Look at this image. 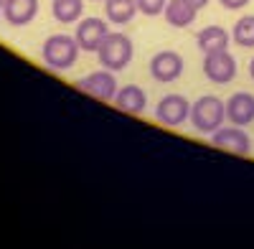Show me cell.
Returning <instances> with one entry per match:
<instances>
[{"label": "cell", "mask_w": 254, "mask_h": 249, "mask_svg": "<svg viewBox=\"0 0 254 249\" xmlns=\"http://www.w3.org/2000/svg\"><path fill=\"white\" fill-rule=\"evenodd\" d=\"M190 127L201 135H214L226 122V99L216 94H203L190 105Z\"/></svg>", "instance_id": "6da1fadb"}, {"label": "cell", "mask_w": 254, "mask_h": 249, "mask_svg": "<svg viewBox=\"0 0 254 249\" xmlns=\"http://www.w3.org/2000/svg\"><path fill=\"white\" fill-rule=\"evenodd\" d=\"M79 44L76 38L69 33H54L44 41V49H41V56H44V64L51 71H69L76 59H79Z\"/></svg>", "instance_id": "7a4b0ae2"}, {"label": "cell", "mask_w": 254, "mask_h": 249, "mask_svg": "<svg viewBox=\"0 0 254 249\" xmlns=\"http://www.w3.org/2000/svg\"><path fill=\"white\" fill-rule=\"evenodd\" d=\"M132 56H135V46L130 36H125L120 31H110L104 36V41L97 49V59L104 69L110 71H122L132 64Z\"/></svg>", "instance_id": "3957f363"}, {"label": "cell", "mask_w": 254, "mask_h": 249, "mask_svg": "<svg viewBox=\"0 0 254 249\" xmlns=\"http://www.w3.org/2000/svg\"><path fill=\"white\" fill-rule=\"evenodd\" d=\"M203 76L214 84H229L237 76V59L226 51H216V54H203Z\"/></svg>", "instance_id": "277c9868"}, {"label": "cell", "mask_w": 254, "mask_h": 249, "mask_svg": "<svg viewBox=\"0 0 254 249\" xmlns=\"http://www.w3.org/2000/svg\"><path fill=\"white\" fill-rule=\"evenodd\" d=\"M79 89H81L84 94L99 99V102H112L120 87H117L115 71H110V69L102 66L99 71H92V74H87V76H81V79H79Z\"/></svg>", "instance_id": "5b68a950"}, {"label": "cell", "mask_w": 254, "mask_h": 249, "mask_svg": "<svg viewBox=\"0 0 254 249\" xmlns=\"http://www.w3.org/2000/svg\"><path fill=\"white\" fill-rule=\"evenodd\" d=\"M211 140H214V145L219 150H226L231 155H249L252 153V137L247 135L244 127H239V124H224V127H219L214 135H211Z\"/></svg>", "instance_id": "8992f818"}, {"label": "cell", "mask_w": 254, "mask_h": 249, "mask_svg": "<svg viewBox=\"0 0 254 249\" xmlns=\"http://www.w3.org/2000/svg\"><path fill=\"white\" fill-rule=\"evenodd\" d=\"M183 69H186L183 56L178 51H171V49L158 51L150 59V76L155 81H160V84H173L176 79H181Z\"/></svg>", "instance_id": "52a82bcc"}, {"label": "cell", "mask_w": 254, "mask_h": 249, "mask_svg": "<svg viewBox=\"0 0 254 249\" xmlns=\"http://www.w3.org/2000/svg\"><path fill=\"white\" fill-rule=\"evenodd\" d=\"M155 117H158L160 124L181 127V124H186L188 117H190V102L183 94H165V97H160L158 107H155Z\"/></svg>", "instance_id": "ba28073f"}, {"label": "cell", "mask_w": 254, "mask_h": 249, "mask_svg": "<svg viewBox=\"0 0 254 249\" xmlns=\"http://www.w3.org/2000/svg\"><path fill=\"white\" fill-rule=\"evenodd\" d=\"M110 33V20H102V18H81L76 23V31H74V38L81 51L87 54H97L99 44L104 41V36Z\"/></svg>", "instance_id": "9c48e42d"}, {"label": "cell", "mask_w": 254, "mask_h": 249, "mask_svg": "<svg viewBox=\"0 0 254 249\" xmlns=\"http://www.w3.org/2000/svg\"><path fill=\"white\" fill-rule=\"evenodd\" d=\"M226 122L247 127L254 122V94L249 92H234L226 99Z\"/></svg>", "instance_id": "30bf717a"}, {"label": "cell", "mask_w": 254, "mask_h": 249, "mask_svg": "<svg viewBox=\"0 0 254 249\" xmlns=\"http://www.w3.org/2000/svg\"><path fill=\"white\" fill-rule=\"evenodd\" d=\"M36 15H38V0H5V5H3L5 23H10L15 28L33 23Z\"/></svg>", "instance_id": "8fae6325"}, {"label": "cell", "mask_w": 254, "mask_h": 249, "mask_svg": "<svg viewBox=\"0 0 254 249\" xmlns=\"http://www.w3.org/2000/svg\"><path fill=\"white\" fill-rule=\"evenodd\" d=\"M112 102H115V107H117L120 112L137 117V115H142L145 107H147V94H145V89L137 87V84H127V87L117 89V94H115Z\"/></svg>", "instance_id": "7c38bea8"}, {"label": "cell", "mask_w": 254, "mask_h": 249, "mask_svg": "<svg viewBox=\"0 0 254 249\" xmlns=\"http://www.w3.org/2000/svg\"><path fill=\"white\" fill-rule=\"evenodd\" d=\"M163 15H165V23L168 26H173V28H188L190 23H196L198 8H193L188 0H168Z\"/></svg>", "instance_id": "4fadbf2b"}, {"label": "cell", "mask_w": 254, "mask_h": 249, "mask_svg": "<svg viewBox=\"0 0 254 249\" xmlns=\"http://www.w3.org/2000/svg\"><path fill=\"white\" fill-rule=\"evenodd\" d=\"M196 44L203 54H216V51H226L229 49V31L221 26H206L198 31Z\"/></svg>", "instance_id": "5bb4252c"}, {"label": "cell", "mask_w": 254, "mask_h": 249, "mask_svg": "<svg viewBox=\"0 0 254 249\" xmlns=\"http://www.w3.org/2000/svg\"><path fill=\"white\" fill-rule=\"evenodd\" d=\"M137 3L135 0H104V15L110 23L115 26H125L137 15Z\"/></svg>", "instance_id": "9a60e30c"}, {"label": "cell", "mask_w": 254, "mask_h": 249, "mask_svg": "<svg viewBox=\"0 0 254 249\" xmlns=\"http://www.w3.org/2000/svg\"><path fill=\"white\" fill-rule=\"evenodd\" d=\"M51 13L59 23H79L84 15V0H54Z\"/></svg>", "instance_id": "2e32d148"}, {"label": "cell", "mask_w": 254, "mask_h": 249, "mask_svg": "<svg viewBox=\"0 0 254 249\" xmlns=\"http://www.w3.org/2000/svg\"><path fill=\"white\" fill-rule=\"evenodd\" d=\"M231 41L242 49H254V15H242L234 28H231Z\"/></svg>", "instance_id": "e0dca14e"}, {"label": "cell", "mask_w": 254, "mask_h": 249, "mask_svg": "<svg viewBox=\"0 0 254 249\" xmlns=\"http://www.w3.org/2000/svg\"><path fill=\"white\" fill-rule=\"evenodd\" d=\"M137 3V10L147 18H155V15H163L168 0H135Z\"/></svg>", "instance_id": "ac0fdd59"}, {"label": "cell", "mask_w": 254, "mask_h": 249, "mask_svg": "<svg viewBox=\"0 0 254 249\" xmlns=\"http://www.w3.org/2000/svg\"><path fill=\"white\" fill-rule=\"evenodd\" d=\"M247 3H252V0H221V5L226 10H242Z\"/></svg>", "instance_id": "d6986e66"}, {"label": "cell", "mask_w": 254, "mask_h": 249, "mask_svg": "<svg viewBox=\"0 0 254 249\" xmlns=\"http://www.w3.org/2000/svg\"><path fill=\"white\" fill-rule=\"evenodd\" d=\"M188 3L193 5V8H198V10H201V8H206V5L211 3V0H188Z\"/></svg>", "instance_id": "ffe728a7"}, {"label": "cell", "mask_w": 254, "mask_h": 249, "mask_svg": "<svg viewBox=\"0 0 254 249\" xmlns=\"http://www.w3.org/2000/svg\"><path fill=\"white\" fill-rule=\"evenodd\" d=\"M249 76H252V79H254V59H252V61H249Z\"/></svg>", "instance_id": "44dd1931"}, {"label": "cell", "mask_w": 254, "mask_h": 249, "mask_svg": "<svg viewBox=\"0 0 254 249\" xmlns=\"http://www.w3.org/2000/svg\"><path fill=\"white\" fill-rule=\"evenodd\" d=\"M3 5H5V0H0V10H3Z\"/></svg>", "instance_id": "7402d4cb"}, {"label": "cell", "mask_w": 254, "mask_h": 249, "mask_svg": "<svg viewBox=\"0 0 254 249\" xmlns=\"http://www.w3.org/2000/svg\"><path fill=\"white\" fill-rule=\"evenodd\" d=\"M97 3H104V0H97Z\"/></svg>", "instance_id": "603a6c76"}, {"label": "cell", "mask_w": 254, "mask_h": 249, "mask_svg": "<svg viewBox=\"0 0 254 249\" xmlns=\"http://www.w3.org/2000/svg\"><path fill=\"white\" fill-rule=\"evenodd\" d=\"M0 15H3V10H0Z\"/></svg>", "instance_id": "cb8c5ba5"}]
</instances>
